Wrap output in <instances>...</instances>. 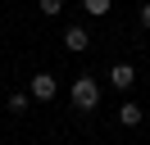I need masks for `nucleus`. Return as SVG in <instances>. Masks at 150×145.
I'll return each mask as SVG.
<instances>
[{
  "label": "nucleus",
  "mask_w": 150,
  "mask_h": 145,
  "mask_svg": "<svg viewBox=\"0 0 150 145\" xmlns=\"http://www.w3.org/2000/svg\"><path fill=\"white\" fill-rule=\"evenodd\" d=\"M82 9H86L91 18H105V14L114 9V0H82Z\"/></svg>",
  "instance_id": "obj_6"
},
{
  "label": "nucleus",
  "mask_w": 150,
  "mask_h": 145,
  "mask_svg": "<svg viewBox=\"0 0 150 145\" xmlns=\"http://www.w3.org/2000/svg\"><path fill=\"white\" fill-rule=\"evenodd\" d=\"M55 95H59V82L50 77V72H37V77H32V100H37V104H50Z\"/></svg>",
  "instance_id": "obj_2"
},
{
  "label": "nucleus",
  "mask_w": 150,
  "mask_h": 145,
  "mask_svg": "<svg viewBox=\"0 0 150 145\" xmlns=\"http://www.w3.org/2000/svg\"><path fill=\"white\" fill-rule=\"evenodd\" d=\"M28 104H32L28 95H9V113H28Z\"/></svg>",
  "instance_id": "obj_8"
},
{
  "label": "nucleus",
  "mask_w": 150,
  "mask_h": 145,
  "mask_svg": "<svg viewBox=\"0 0 150 145\" xmlns=\"http://www.w3.org/2000/svg\"><path fill=\"white\" fill-rule=\"evenodd\" d=\"M118 122H123V127H141V104H132V100H127V104L118 109Z\"/></svg>",
  "instance_id": "obj_5"
},
{
  "label": "nucleus",
  "mask_w": 150,
  "mask_h": 145,
  "mask_svg": "<svg viewBox=\"0 0 150 145\" xmlns=\"http://www.w3.org/2000/svg\"><path fill=\"white\" fill-rule=\"evenodd\" d=\"M68 100H73V109H96L100 104V86H96V77H77L73 82V91H68Z\"/></svg>",
  "instance_id": "obj_1"
},
{
  "label": "nucleus",
  "mask_w": 150,
  "mask_h": 145,
  "mask_svg": "<svg viewBox=\"0 0 150 145\" xmlns=\"http://www.w3.org/2000/svg\"><path fill=\"white\" fill-rule=\"evenodd\" d=\"M37 9H41V14H46V18H55L59 9H64V0H37Z\"/></svg>",
  "instance_id": "obj_7"
},
{
  "label": "nucleus",
  "mask_w": 150,
  "mask_h": 145,
  "mask_svg": "<svg viewBox=\"0 0 150 145\" xmlns=\"http://www.w3.org/2000/svg\"><path fill=\"white\" fill-rule=\"evenodd\" d=\"M141 27L150 32V5H141Z\"/></svg>",
  "instance_id": "obj_9"
},
{
  "label": "nucleus",
  "mask_w": 150,
  "mask_h": 145,
  "mask_svg": "<svg viewBox=\"0 0 150 145\" xmlns=\"http://www.w3.org/2000/svg\"><path fill=\"white\" fill-rule=\"evenodd\" d=\"M64 45H68L73 54H82L86 45H91V32H86V27H68V32H64Z\"/></svg>",
  "instance_id": "obj_4"
},
{
  "label": "nucleus",
  "mask_w": 150,
  "mask_h": 145,
  "mask_svg": "<svg viewBox=\"0 0 150 145\" xmlns=\"http://www.w3.org/2000/svg\"><path fill=\"white\" fill-rule=\"evenodd\" d=\"M109 82L118 91H132V82H137V68H132V63H114L109 68Z\"/></svg>",
  "instance_id": "obj_3"
}]
</instances>
